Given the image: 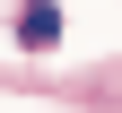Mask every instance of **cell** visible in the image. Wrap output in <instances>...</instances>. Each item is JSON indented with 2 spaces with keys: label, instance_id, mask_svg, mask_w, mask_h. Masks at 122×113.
Segmentation results:
<instances>
[{
  "label": "cell",
  "instance_id": "1",
  "mask_svg": "<svg viewBox=\"0 0 122 113\" xmlns=\"http://www.w3.org/2000/svg\"><path fill=\"white\" fill-rule=\"evenodd\" d=\"M18 44H26V52H52V44H61V9H52V0H26V9H18Z\"/></svg>",
  "mask_w": 122,
  "mask_h": 113
}]
</instances>
